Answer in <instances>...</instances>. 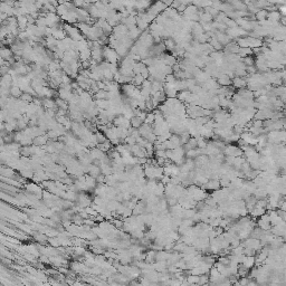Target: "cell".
<instances>
[{
  "label": "cell",
  "mask_w": 286,
  "mask_h": 286,
  "mask_svg": "<svg viewBox=\"0 0 286 286\" xmlns=\"http://www.w3.org/2000/svg\"><path fill=\"white\" fill-rule=\"evenodd\" d=\"M130 123H131V126H132L133 129H136V130L143 124L142 121H141L139 118H136V116H133V118L130 120Z\"/></svg>",
  "instance_id": "6"
},
{
  "label": "cell",
  "mask_w": 286,
  "mask_h": 286,
  "mask_svg": "<svg viewBox=\"0 0 286 286\" xmlns=\"http://www.w3.org/2000/svg\"><path fill=\"white\" fill-rule=\"evenodd\" d=\"M267 11L265 10V9H261V10H258L257 13H255V20L257 21H263V20H266V18H267Z\"/></svg>",
  "instance_id": "4"
},
{
  "label": "cell",
  "mask_w": 286,
  "mask_h": 286,
  "mask_svg": "<svg viewBox=\"0 0 286 286\" xmlns=\"http://www.w3.org/2000/svg\"><path fill=\"white\" fill-rule=\"evenodd\" d=\"M241 61H243V64L245 65L246 67L254 66V65H255V58H254V56H248V57H245V58H241Z\"/></svg>",
  "instance_id": "7"
},
{
  "label": "cell",
  "mask_w": 286,
  "mask_h": 286,
  "mask_svg": "<svg viewBox=\"0 0 286 286\" xmlns=\"http://www.w3.org/2000/svg\"><path fill=\"white\" fill-rule=\"evenodd\" d=\"M237 55L240 57V58H245V57H248V56H253V51H252L250 48H239Z\"/></svg>",
  "instance_id": "3"
},
{
  "label": "cell",
  "mask_w": 286,
  "mask_h": 286,
  "mask_svg": "<svg viewBox=\"0 0 286 286\" xmlns=\"http://www.w3.org/2000/svg\"><path fill=\"white\" fill-rule=\"evenodd\" d=\"M222 153L225 156H234V158H238V156H243V150L240 148H238L237 146H232V144H226L225 149L222 150Z\"/></svg>",
  "instance_id": "1"
},
{
  "label": "cell",
  "mask_w": 286,
  "mask_h": 286,
  "mask_svg": "<svg viewBox=\"0 0 286 286\" xmlns=\"http://www.w3.org/2000/svg\"><path fill=\"white\" fill-rule=\"evenodd\" d=\"M267 20L273 21V23H278L279 19H281V15H279L278 11H272V13H267Z\"/></svg>",
  "instance_id": "2"
},
{
  "label": "cell",
  "mask_w": 286,
  "mask_h": 286,
  "mask_svg": "<svg viewBox=\"0 0 286 286\" xmlns=\"http://www.w3.org/2000/svg\"><path fill=\"white\" fill-rule=\"evenodd\" d=\"M154 120H156V115L153 114V112H150V113H148L146 114V120H144V124H146V125H150V126H152L153 125V123H154Z\"/></svg>",
  "instance_id": "5"
}]
</instances>
